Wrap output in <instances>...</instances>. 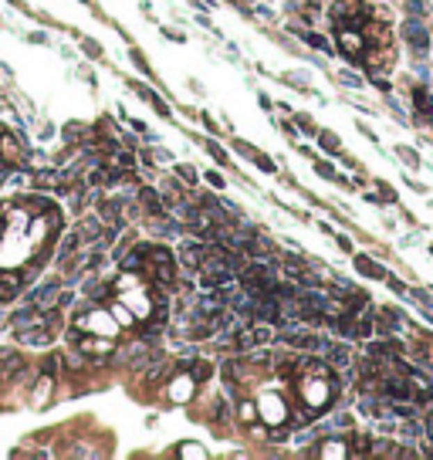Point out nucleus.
I'll return each instance as SVG.
<instances>
[{
	"label": "nucleus",
	"instance_id": "nucleus-1",
	"mask_svg": "<svg viewBox=\"0 0 433 460\" xmlns=\"http://www.w3.org/2000/svg\"><path fill=\"white\" fill-rule=\"evenodd\" d=\"M75 329L78 332H92V335H108V338H115V335H119V322L112 318L108 308H88V311L75 315Z\"/></svg>",
	"mask_w": 433,
	"mask_h": 460
},
{
	"label": "nucleus",
	"instance_id": "nucleus-2",
	"mask_svg": "<svg viewBox=\"0 0 433 460\" xmlns=\"http://www.w3.org/2000/svg\"><path fill=\"white\" fill-rule=\"evenodd\" d=\"M257 416L264 420V423H271V427H281L284 420H288V406H284V400H281L278 393H261V400H257Z\"/></svg>",
	"mask_w": 433,
	"mask_h": 460
},
{
	"label": "nucleus",
	"instance_id": "nucleus-3",
	"mask_svg": "<svg viewBox=\"0 0 433 460\" xmlns=\"http://www.w3.org/2000/svg\"><path fill=\"white\" fill-rule=\"evenodd\" d=\"M338 51L345 54V58H362V51H366V34L359 27H342L338 31Z\"/></svg>",
	"mask_w": 433,
	"mask_h": 460
},
{
	"label": "nucleus",
	"instance_id": "nucleus-4",
	"mask_svg": "<svg viewBox=\"0 0 433 460\" xmlns=\"http://www.w3.org/2000/svg\"><path fill=\"white\" fill-rule=\"evenodd\" d=\"M403 38H407V44L413 51H427V44H430V31L427 24H416V17H407V24H403Z\"/></svg>",
	"mask_w": 433,
	"mask_h": 460
},
{
	"label": "nucleus",
	"instance_id": "nucleus-5",
	"mask_svg": "<svg viewBox=\"0 0 433 460\" xmlns=\"http://www.w3.org/2000/svg\"><path fill=\"white\" fill-rule=\"evenodd\" d=\"M75 342H78V352H85V356H112V338L108 335L85 332V338H75Z\"/></svg>",
	"mask_w": 433,
	"mask_h": 460
},
{
	"label": "nucleus",
	"instance_id": "nucleus-6",
	"mask_svg": "<svg viewBox=\"0 0 433 460\" xmlns=\"http://www.w3.org/2000/svg\"><path fill=\"white\" fill-rule=\"evenodd\" d=\"M58 295H61V284L58 281L41 284V288H34V291L27 295V308H51L54 302H58Z\"/></svg>",
	"mask_w": 433,
	"mask_h": 460
},
{
	"label": "nucleus",
	"instance_id": "nucleus-7",
	"mask_svg": "<svg viewBox=\"0 0 433 460\" xmlns=\"http://www.w3.org/2000/svg\"><path fill=\"white\" fill-rule=\"evenodd\" d=\"M0 163H3V166H21V163H24V146H21L10 132L0 135Z\"/></svg>",
	"mask_w": 433,
	"mask_h": 460
},
{
	"label": "nucleus",
	"instance_id": "nucleus-8",
	"mask_svg": "<svg viewBox=\"0 0 433 460\" xmlns=\"http://www.w3.org/2000/svg\"><path fill=\"white\" fill-rule=\"evenodd\" d=\"M193 393H197V379H193V376H177L173 386H170V400H173V403L193 400Z\"/></svg>",
	"mask_w": 433,
	"mask_h": 460
},
{
	"label": "nucleus",
	"instance_id": "nucleus-9",
	"mask_svg": "<svg viewBox=\"0 0 433 460\" xmlns=\"http://www.w3.org/2000/svg\"><path fill=\"white\" fill-rule=\"evenodd\" d=\"M102 217H85L81 224H78V237H81V244H95L99 237H102Z\"/></svg>",
	"mask_w": 433,
	"mask_h": 460
},
{
	"label": "nucleus",
	"instance_id": "nucleus-10",
	"mask_svg": "<svg viewBox=\"0 0 433 460\" xmlns=\"http://www.w3.org/2000/svg\"><path fill=\"white\" fill-rule=\"evenodd\" d=\"M284 342H288V345H295V349H305V352H318V349H325V342H322L318 335H308V332L284 335Z\"/></svg>",
	"mask_w": 433,
	"mask_h": 460
},
{
	"label": "nucleus",
	"instance_id": "nucleus-11",
	"mask_svg": "<svg viewBox=\"0 0 433 460\" xmlns=\"http://www.w3.org/2000/svg\"><path fill=\"white\" fill-rule=\"evenodd\" d=\"M413 105H416V112H420L423 122H433V99H430V92H427L423 85L413 88Z\"/></svg>",
	"mask_w": 433,
	"mask_h": 460
},
{
	"label": "nucleus",
	"instance_id": "nucleus-12",
	"mask_svg": "<svg viewBox=\"0 0 433 460\" xmlns=\"http://www.w3.org/2000/svg\"><path fill=\"white\" fill-rule=\"evenodd\" d=\"M108 311H112V318L119 322V329H122V325H136V322H139V318L132 315V308H129L122 298H115V302L108 305Z\"/></svg>",
	"mask_w": 433,
	"mask_h": 460
},
{
	"label": "nucleus",
	"instance_id": "nucleus-13",
	"mask_svg": "<svg viewBox=\"0 0 433 460\" xmlns=\"http://www.w3.org/2000/svg\"><path fill=\"white\" fill-rule=\"evenodd\" d=\"M31 183H34L38 190H48V186H54V190H58V186H61V173H58V170H41V173H34V179H31Z\"/></svg>",
	"mask_w": 433,
	"mask_h": 460
},
{
	"label": "nucleus",
	"instance_id": "nucleus-14",
	"mask_svg": "<svg viewBox=\"0 0 433 460\" xmlns=\"http://www.w3.org/2000/svg\"><path fill=\"white\" fill-rule=\"evenodd\" d=\"M356 268H359V274H366V278H376V281H382L386 278V271H382L376 261H369V257H356Z\"/></svg>",
	"mask_w": 433,
	"mask_h": 460
},
{
	"label": "nucleus",
	"instance_id": "nucleus-15",
	"mask_svg": "<svg viewBox=\"0 0 433 460\" xmlns=\"http://www.w3.org/2000/svg\"><path fill=\"white\" fill-rule=\"evenodd\" d=\"M325 352H329V359L335 362V365H349V362H352L349 345H332V342H325Z\"/></svg>",
	"mask_w": 433,
	"mask_h": 460
},
{
	"label": "nucleus",
	"instance_id": "nucleus-16",
	"mask_svg": "<svg viewBox=\"0 0 433 460\" xmlns=\"http://www.w3.org/2000/svg\"><path fill=\"white\" fill-rule=\"evenodd\" d=\"M139 200H142V206H146L149 213H156V217L166 213V206L159 204V193H156V190H139Z\"/></svg>",
	"mask_w": 433,
	"mask_h": 460
},
{
	"label": "nucleus",
	"instance_id": "nucleus-17",
	"mask_svg": "<svg viewBox=\"0 0 433 460\" xmlns=\"http://www.w3.org/2000/svg\"><path fill=\"white\" fill-rule=\"evenodd\" d=\"M318 142H322V149L332 153V156L342 153V142H338V135H335V132H318Z\"/></svg>",
	"mask_w": 433,
	"mask_h": 460
},
{
	"label": "nucleus",
	"instance_id": "nucleus-18",
	"mask_svg": "<svg viewBox=\"0 0 433 460\" xmlns=\"http://www.w3.org/2000/svg\"><path fill=\"white\" fill-rule=\"evenodd\" d=\"M139 271H136V274H132V271H122V274H119V281H115V295H119V291H132V288H139Z\"/></svg>",
	"mask_w": 433,
	"mask_h": 460
},
{
	"label": "nucleus",
	"instance_id": "nucleus-19",
	"mask_svg": "<svg viewBox=\"0 0 433 460\" xmlns=\"http://www.w3.org/2000/svg\"><path fill=\"white\" fill-rule=\"evenodd\" d=\"M237 416H240V423H254V420H257V403H251V400H240Z\"/></svg>",
	"mask_w": 433,
	"mask_h": 460
},
{
	"label": "nucleus",
	"instance_id": "nucleus-20",
	"mask_svg": "<svg viewBox=\"0 0 433 460\" xmlns=\"http://www.w3.org/2000/svg\"><path fill=\"white\" fill-rule=\"evenodd\" d=\"M48 389H51V376L44 372V376H41V383H38V393H34V403H38V406L48 400Z\"/></svg>",
	"mask_w": 433,
	"mask_h": 460
},
{
	"label": "nucleus",
	"instance_id": "nucleus-21",
	"mask_svg": "<svg viewBox=\"0 0 433 460\" xmlns=\"http://www.w3.org/2000/svg\"><path fill=\"white\" fill-rule=\"evenodd\" d=\"M396 156H400V159H403V163H407V166H413V170H416V166H420V156L413 153V149H409V146H396Z\"/></svg>",
	"mask_w": 433,
	"mask_h": 460
},
{
	"label": "nucleus",
	"instance_id": "nucleus-22",
	"mask_svg": "<svg viewBox=\"0 0 433 460\" xmlns=\"http://www.w3.org/2000/svg\"><path fill=\"white\" fill-rule=\"evenodd\" d=\"M210 372H213V365L200 359V362H197V369H193V379H197V383H204V379H210Z\"/></svg>",
	"mask_w": 433,
	"mask_h": 460
},
{
	"label": "nucleus",
	"instance_id": "nucleus-23",
	"mask_svg": "<svg viewBox=\"0 0 433 460\" xmlns=\"http://www.w3.org/2000/svg\"><path fill=\"white\" fill-rule=\"evenodd\" d=\"M186 338H193V342L210 338V325H193V329H186Z\"/></svg>",
	"mask_w": 433,
	"mask_h": 460
},
{
	"label": "nucleus",
	"instance_id": "nucleus-24",
	"mask_svg": "<svg viewBox=\"0 0 433 460\" xmlns=\"http://www.w3.org/2000/svg\"><path fill=\"white\" fill-rule=\"evenodd\" d=\"M251 335H254L257 345H264V342H271V338H275V329H268V325H257Z\"/></svg>",
	"mask_w": 433,
	"mask_h": 460
},
{
	"label": "nucleus",
	"instance_id": "nucleus-25",
	"mask_svg": "<svg viewBox=\"0 0 433 460\" xmlns=\"http://www.w3.org/2000/svg\"><path fill=\"white\" fill-rule=\"evenodd\" d=\"M177 173H179V179H183V183H197V170H193L190 163H179Z\"/></svg>",
	"mask_w": 433,
	"mask_h": 460
},
{
	"label": "nucleus",
	"instance_id": "nucleus-26",
	"mask_svg": "<svg viewBox=\"0 0 433 460\" xmlns=\"http://www.w3.org/2000/svg\"><path fill=\"white\" fill-rule=\"evenodd\" d=\"M159 193H166V197L177 204V200H179V183H173V179H163V190H159Z\"/></svg>",
	"mask_w": 433,
	"mask_h": 460
},
{
	"label": "nucleus",
	"instance_id": "nucleus-27",
	"mask_svg": "<svg viewBox=\"0 0 433 460\" xmlns=\"http://www.w3.org/2000/svg\"><path fill=\"white\" fill-rule=\"evenodd\" d=\"M407 14H409V17H423V14H427V3H423V0H409Z\"/></svg>",
	"mask_w": 433,
	"mask_h": 460
},
{
	"label": "nucleus",
	"instance_id": "nucleus-28",
	"mask_svg": "<svg viewBox=\"0 0 433 460\" xmlns=\"http://www.w3.org/2000/svg\"><path fill=\"white\" fill-rule=\"evenodd\" d=\"M315 170H318V176L338 179V176H335V166H332V163H322V159H315Z\"/></svg>",
	"mask_w": 433,
	"mask_h": 460
},
{
	"label": "nucleus",
	"instance_id": "nucleus-29",
	"mask_svg": "<svg viewBox=\"0 0 433 460\" xmlns=\"http://www.w3.org/2000/svg\"><path fill=\"white\" fill-rule=\"evenodd\" d=\"M179 457H206V450L204 447H190V443H186V447H179Z\"/></svg>",
	"mask_w": 433,
	"mask_h": 460
},
{
	"label": "nucleus",
	"instance_id": "nucleus-30",
	"mask_svg": "<svg viewBox=\"0 0 433 460\" xmlns=\"http://www.w3.org/2000/svg\"><path fill=\"white\" fill-rule=\"evenodd\" d=\"M305 41H308V44H315V48H322V51H332L329 41H325L322 34H305Z\"/></svg>",
	"mask_w": 433,
	"mask_h": 460
},
{
	"label": "nucleus",
	"instance_id": "nucleus-31",
	"mask_svg": "<svg viewBox=\"0 0 433 460\" xmlns=\"http://www.w3.org/2000/svg\"><path fill=\"white\" fill-rule=\"evenodd\" d=\"M298 119V126H302V132H308V135H318V129H315V122L308 119V115H295Z\"/></svg>",
	"mask_w": 433,
	"mask_h": 460
},
{
	"label": "nucleus",
	"instance_id": "nucleus-32",
	"mask_svg": "<svg viewBox=\"0 0 433 460\" xmlns=\"http://www.w3.org/2000/svg\"><path fill=\"white\" fill-rule=\"evenodd\" d=\"M254 163L261 166V170H264V173H275V159H268L264 153H257V156H254Z\"/></svg>",
	"mask_w": 433,
	"mask_h": 460
},
{
	"label": "nucleus",
	"instance_id": "nucleus-33",
	"mask_svg": "<svg viewBox=\"0 0 433 460\" xmlns=\"http://www.w3.org/2000/svg\"><path fill=\"white\" fill-rule=\"evenodd\" d=\"M338 81H342V85H352V88H359V85H362V78L352 75V72H338Z\"/></svg>",
	"mask_w": 433,
	"mask_h": 460
},
{
	"label": "nucleus",
	"instance_id": "nucleus-34",
	"mask_svg": "<svg viewBox=\"0 0 433 460\" xmlns=\"http://www.w3.org/2000/svg\"><path fill=\"white\" fill-rule=\"evenodd\" d=\"M149 102H153V108H156V112H159V115H163V119L170 115V105L163 102V99H156V95H149Z\"/></svg>",
	"mask_w": 433,
	"mask_h": 460
},
{
	"label": "nucleus",
	"instance_id": "nucleus-35",
	"mask_svg": "<svg viewBox=\"0 0 433 460\" xmlns=\"http://www.w3.org/2000/svg\"><path fill=\"white\" fill-rule=\"evenodd\" d=\"M115 159H119V166H122V170H132V166H136V156H132V153H119Z\"/></svg>",
	"mask_w": 433,
	"mask_h": 460
},
{
	"label": "nucleus",
	"instance_id": "nucleus-36",
	"mask_svg": "<svg viewBox=\"0 0 433 460\" xmlns=\"http://www.w3.org/2000/svg\"><path fill=\"white\" fill-rule=\"evenodd\" d=\"M81 48H85V51L92 54V58H99V54H102V48H99L95 41H88V38H81Z\"/></svg>",
	"mask_w": 433,
	"mask_h": 460
},
{
	"label": "nucleus",
	"instance_id": "nucleus-37",
	"mask_svg": "<svg viewBox=\"0 0 433 460\" xmlns=\"http://www.w3.org/2000/svg\"><path fill=\"white\" fill-rule=\"evenodd\" d=\"M132 61H136V68H139V72H149V65H146L142 51H136V48H132Z\"/></svg>",
	"mask_w": 433,
	"mask_h": 460
},
{
	"label": "nucleus",
	"instance_id": "nucleus-38",
	"mask_svg": "<svg viewBox=\"0 0 433 460\" xmlns=\"http://www.w3.org/2000/svg\"><path fill=\"white\" fill-rule=\"evenodd\" d=\"M206 149H210V156H213V159H217V163H227V153H224V149H220V146H213V142H210V146H206Z\"/></svg>",
	"mask_w": 433,
	"mask_h": 460
},
{
	"label": "nucleus",
	"instance_id": "nucleus-39",
	"mask_svg": "<svg viewBox=\"0 0 433 460\" xmlns=\"http://www.w3.org/2000/svg\"><path fill=\"white\" fill-rule=\"evenodd\" d=\"M78 132H85V129H81V126H75V122H72V126L65 129V139H68V142H75V139H78Z\"/></svg>",
	"mask_w": 433,
	"mask_h": 460
},
{
	"label": "nucleus",
	"instance_id": "nucleus-40",
	"mask_svg": "<svg viewBox=\"0 0 433 460\" xmlns=\"http://www.w3.org/2000/svg\"><path fill=\"white\" fill-rule=\"evenodd\" d=\"M27 41H31V44H48V38H44V31H34V34H31Z\"/></svg>",
	"mask_w": 433,
	"mask_h": 460
},
{
	"label": "nucleus",
	"instance_id": "nucleus-41",
	"mask_svg": "<svg viewBox=\"0 0 433 460\" xmlns=\"http://www.w3.org/2000/svg\"><path fill=\"white\" fill-rule=\"evenodd\" d=\"M206 179H210L213 186H224V176H220V173H206Z\"/></svg>",
	"mask_w": 433,
	"mask_h": 460
},
{
	"label": "nucleus",
	"instance_id": "nucleus-42",
	"mask_svg": "<svg viewBox=\"0 0 433 460\" xmlns=\"http://www.w3.org/2000/svg\"><path fill=\"white\" fill-rule=\"evenodd\" d=\"M44 372H48V376H54V372H58V359H48V365H44Z\"/></svg>",
	"mask_w": 433,
	"mask_h": 460
},
{
	"label": "nucleus",
	"instance_id": "nucleus-43",
	"mask_svg": "<svg viewBox=\"0 0 433 460\" xmlns=\"http://www.w3.org/2000/svg\"><path fill=\"white\" fill-rule=\"evenodd\" d=\"M3 227H7V224H3V220H0V237H3Z\"/></svg>",
	"mask_w": 433,
	"mask_h": 460
},
{
	"label": "nucleus",
	"instance_id": "nucleus-44",
	"mask_svg": "<svg viewBox=\"0 0 433 460\" xmlns=\"http://www.w3.org/2000/svg\"><path fill=\"white\" fill-rule=\"evenodd\" d=\"M0 183H3V163H0Z\"/></svg>",
	"mask_w": 433,
	"mask_h": 460
},
{
	"label": "nucleus",
	"instance_id": "nucleus-45",
	"mask_svg": "<svg viewBox=\"0 0 433 460\" xmlns=\"http://www.w3.org/2000/svg\"><path fill=\"white\" fill-rule=\"evenodd\" d=\"M0 135H3V129H0Z\"/></svg>",
	"mask_w": 433,
	"mask_h": 460
}]
</instances>
